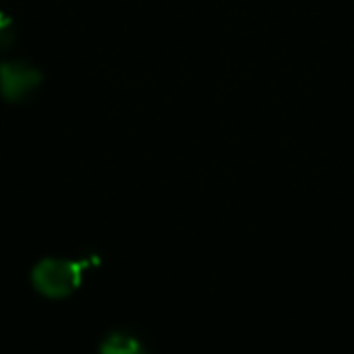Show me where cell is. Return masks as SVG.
I'll list each match as a JSON object with an SVG mask.
<instances>
[{
  "mask_svg": "<svg viewBox=\"0 0 354 354\" xmlns=\"http://www.w3.org/2000/svg\"><path fill=\"white\" fill-rule=\"evenodd\" d=\"M15 46V19L0 10V56L10 52Z\"/></svg>",
  "mask_w": 354,
  "mask_h": 354,
  "instance_id": "4",
  "label": "cell"
},
{
  "mask_svg": "<svg viewBox=\"0 0 354 354\" xmlns=\"http://www.w3.org/2000/svg\"><path fill=\"white\" fill-rule=\"evenodd\" d=\"M97 255H83L81 259H41L33 272L31 282L35 290L48 299L71 297L83 282V272L91 266H97Z\"/></svg>",
  "mask_w": 354,
  "mask_h": 354,
  "instance_id": "1",
  "label": "cell"
},
{
  "mask_svg": "<svg viewBox=\"0 0 354 354\" xmlns=\"http://www.w3.org/2000/svg\"><path fill=\"white\" fill-rule=\"evenodd\" d=\"M44 73L25 58L0 60V97L10 104L31 100L41 87Z\"/></svg>",
  "mask_w": 354,
  "mask_h": 354,
  "instance_id": "2",
  "label": "cell"
},
{
  "mask_svg": "<svg viewBox=\"0 0 354 354\" xmlns=\"http://www.w3.org/2000/svg\"><path fill=\"white\" fill-rule=\"evenodd\" d=\"M100 354H147V351L135 336L124 332H114L102 342Z\"/></svg>",
  "mask_w": 354,
  "mask_h": 354,
  "instance_id": "3",
  "label": "cell"
}]
</instances>
